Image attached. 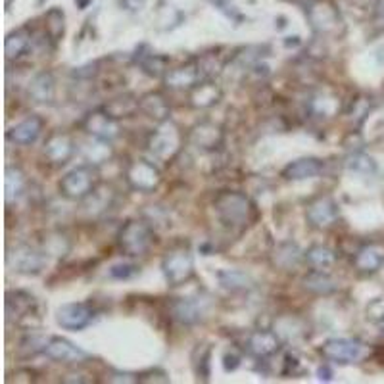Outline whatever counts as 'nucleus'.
I'll return each mask as SVG.
<instances>
[{
	"instance_id": "1",
	"label": "nucleus",
	"mask_w": 384,
	"mask_h": 384,
	"mask_svg": "<svg viewBox=\"0 0 384 384\" xmlns=\"http://www.w3.org/2000/svg\"><path fill=\"white\" fill-rule=\"evenodd\" d=\"M213 208L219 217V221L233 229H240L252 223L256 216V208L244 192L238 190H223L216 196Z\"/></svg>"
},
{
	"instance_id": "2",
	"label": "nucleus",
	"mask_w": 384,
	"mask_h": 384,
	"mask_svg": "<svg viewBox=\"0 0 384 384\" xmlns=\"http://www.w3.org/2000/svg\"><path fill=\"white\" fill-rule=\"evenodd\" d=\"M154 242V230L142 219H129L118 233V244L129 258L144 256Z\"/></svg>"
},
{
	"instance_id": "3",
	"label": "nucleus",
	"mask_w": 384,
	"mask_h": 384,
	"mask_svg": "<svg viewBox=\"0 0 384 384\" xmlns=\"http://www.w3.org/2000/svg\"><path fill=\"white\" fill-rule=\"evenodd\" d=\"M148 152L152 154L156 160L171 161L181 150V133L179 127L175 125L171 119L161 121L160 125L148 135L147 140Z\"/></svg>"
},
{
	"instance_id": "4",
	"label": "nucleus",
	"mask_w": 384,
	"mask_h": 384,
	"mask_svg": "<svg viewBox=\"0 0 384 384\" xmlns=\"http://www.w3.org/2000/svg\"><path fill=\"white\" fill-rule=\"evenodd\" d=\"M161 271L169 287H179L194 275V259L187 248L169 250L161 259Z\"/></svg>"
},
{
	"instance_id": "5",
	"label": "nucleus",
	"mask_w": 384,
	"mask_h": 384,
	"mask_svg": "<svg viewBox=\"0 0 384 384\" xmlns=\"http://www.w3.org/2000/svg\"><path fill=\"white\" fill-rule=\"evenodd\" d=\"M8 267L21 275H39L47 267V252H41L29 244H16L8 248Z\"/></svg>"
},
{
	"instance_id": "6",
	"label": "nucleus",
	"mask_w": 384,
	"mask_h": 384,
	"mask_svg": "<svg viewBox=\"0 0 384 384\" xmlns=\"http://www.w3.org/2000/svg\"><path fill=\"white\" fill-rule=\"evenodd\" d=\"M94 179H97V171L91 163L77 166L62 177L60 192L68 200H85L94 190Z\"/></svg>"
},
{
	"instance_id": "7",
	"label": "nucleus",
	"mask_w": 384,
	"mask_h": 384,
	"mask_svg": "<svg viewBox=\"0 0 384 384\" xmlns=\"http://www.w3.org/2000/svg\"><path fill=\"white\" fill-rule=\"evenodd\" d=\"M307 20L311 29L319 35H336L342 27V18L338 8L330 0H315L307 6Z\"/></svg>"
},
{
	"instance_id": "8",
	"label": "nucleus",
	"mask_w": 384,
	"mask_h": 384,
	"mask_svg": "<svg viewBox=\"0 0 384 384\" xmlns=\"http://www.w3.org/2000/svg\"><path fill=\"white\" fill-rule=\"evenodd\" d=\"M319 352L328 361L348 365L357 364L365 356V346L359 340H352V338H328L319 348Z\"/></svg>"
},
{
	"instance_id": "9",
	"label": "nucleus",
	"mask_w": 384,
	"mask_h": 384,
	"mask_svg": "<svg viewBox=\"0 0 384 384\" xmlns=\"http://www.w3.org/2000/svg\"><path fill=\"white\" fill-rule=\"evenodd\" d=\"M125 179L129 187L139 192H154L160 187V169L147 160H133L125 169Z\"/></svg>"
},
{
	"instance_id": "10",
	"label": "nucleus",
	"mask_w": 384,
	"mask_h": 384,
	"mask_svg": "<svg viewBox=\"0 0 384 384\" xmlns=\"http://www.w3.org/2000/svg\"><path fill=\"white\" fill-rule=\"evenodd\" d=\"M42 354L49 359H52V361L70 365L85 364V361L91 359L89 352H85L83 348H79L77 344H73L68 338H62V336H50Z\"/></svg>"
},
{
	"instance_id": "11",
	"label": "nucleus",
	"mask_w": 384,
	"mask_h": 384,
	"mask_svg": "<svg viewBox=\"0 0 384 384\" xmlns=\"http://www.w3.org/2000/svg\"><path fill=\"white\" fill-rule=\"evenodd\" d=\"M94 319V309L85 302H70L58 307L56 323L66 330H83Z\"/></svg>"
},
{
	"instance_id": "12",
	"label": "nucleus",
	"mask_w": 384,
	"mask_h": 384,
	"mask_svg": "<svg viewBox=\"0 0 384 384\" xmlns=\"http://www.w3.org/2000/svg\"><path fill=\"white\" fill-rule=\"evenodd\" d=\"M81 129L87 135H91L92 139L108 140V142H112L119 135L118 119H113L104 108L87 113L83 121H81Z\"/></svg>"
},
{
	"instance_id": "13",
	"label": "nucleus",
	"mask_w": 384,
	"mask_h": 384,
	"mask_svg": "<svg viewBox=\"0 0 384 384\" xmlns=\"http://www.w3.org/2000/svg\"><path fill=\"white\" fill-rule=\"evenodd\" d=\"M306 217L307 221L317 229H328L338 221L340 208L333 196H317L315 200L307 204Z\"/></svg>"
},
{
	"instance_id": "14",
	"label": "nucleus",
	"mask_w": 384,
	"mask_h": 384,
	"mask_svg": "<svg viewBox=\"0 0 384 384\" xmlns=\"http://www.w3.org/2000/svg\"><path fill=\"white\" fill-rule=\"evenodd\" d=\"M31 317L41 315L37 311V300L33 294L25 290H10L6 294V319L8 323H25Z\"/></svg>"
},
{
	"instance_id": "15",
	"label": "nucleus",
	"mask_w": 384,
	"mask_h": 384,
	"mask_svg": "<svg viewBox=\"0 0 384 384\" xmlns=\"http://www.w3.org/2000/svg\"><path fill=\"white\" fill-rule=\"evenodd\" d=\"M204 79L202 66H200V60H190V62L182 63V66H177L173 70H168V73L163 75V85L168 89H173V91H190L198 81Z\"/></svg>"
},
{
	"instance_id": "16",
	"label": "nucleus",
	"mask_w": 384,
	"mask_h": 384,
	"mask_svg": "<svg viewBox=\"0 0 384 384\" xmlns=\"http://www.w3.org/2000/svg\"><path fill=\"white\" fill-rule=\"evenodd\" d=\"M44 158L54 163V166H63L66 161L71 160V156L75 154V142L70 135L66 133H54L50 135L49 140L44 142L42 148Z\"/></svg>"
},
{
	"instance_id": "17",
	"label": "nucleus",
	"mask_w": 384,
	"mask_h": 384,
	"mask_svg": "<svg viewBox=\"0 0 384 384\" xmlns=\"http://www.w3.org/2000/svg\"><path fill=\"white\" fill-rule=\"evenodd\" d=\"M246 349L258 359L271 357L280 349V336L273 330H266V328L254 330L246 340Z\"/></svg>"
},
{
	"instance_id": "18",
	"label": "nucleus",
	"mask_w": 384,
	"mask_h": 384,
	"mask_svg": "<svg viewBox=\"0 0 384 384\" xmlns=\"http://www.w3.org/2000/svg\"><path fill=\"white\" fill-rule=\"evenodd\" d=\"M29 98L37 102V104H52L56 98V79L50 71H39L33 75V79L29 81L27 87Z\"/></svg>"
},
{
	"instance_id": "19",
	"label": "nucleus",
	"mask_w": 384,
	"mask_h": 384,
	"mask_svg": "<svg viewBox=\"0 0 384 384\" xmlns=\"http://www.w3.org/2000/svg\"><path fill=\"white\" fill-rule=\"evenodd\" d=\"M190 142L202 152H213L223 144V131L216 123L204 121L190 131Z\"/></svg>"
},
{
	"instance_id": "20",
	"label": "nucleus",
	"mask_w": 384,
	"mask_h": 384,
	"mask_svg": "<svg viewBox=\"0 0 384 384\" xmlns=\"http://www.w3.org/2000/svg\"><path fill=\"white\" fill-rule=\"evenodd\" d=\"M325 163L319 158H298L288 163L287 168L283 169V177L287 181H307V179H315L323 173Z\"/></svg>"
},
{
	"instance_id": "21",
	"label": "nucleus",
	"mask_w": 384,
	"mask_h": 384,
	"mask_svg": "<svg viewBox=\"0 0 384 384\" xmlns=\"http://www.w3.org/2000/svg\"><path fill=\"white\" fill-rule=\"evenodd\" d=\"M42 127H44V121L39 116H27V118L16 123L10 131H8V140H12L14 144H20V147H29L33 144L42 133Z\"/></svg>"
},
{
	"instance_id": "22",
	"label": "nucleus",
	"mask_w": 384,
	"mask_h": 384,
	"mask_svg": "<svg viewBox=\"0 0 384 384\" xmlns=\"http://www.w3.org/2000/svg\"><path fill=\"white\" fill-rule=\"evenodd\" d=\"M189 92L190 104L194 106V108H200V110L211 108V106H216L221 100V87L211 77L198 81Z\"/></svg>"
},
{
	"instance_id": "23",
	"label": "nucleus",
	"mask_w": 384,
	"mask_h": 384,
	"mask_svg": "<svg viewBox=\"0 0 384 384\" xmlns=\"http://www.w3.org/2000/svg\"><path fill=\"white\" fill-rule=\"evenodd\" d=\"M171 315L177 323L181 325H196L204 319V307L202 302H198L196 298H177L171 304Z\"/></svg>"
},
{
	"instance_id": "24",
	"label": "nucleus",
	"mask_w": 384,
	"mask_h": 384,
	"mask_svg": "<svg viewBox=\"0 0 384 384\" xmlns=\"http://www.w3.org/2000/svg\"><path fill=\"white\" fill-rule=\"evenodd\" d=\"M302 287L306 288L307 292L317 294V296H330V294L340 290L338 280L333 279L328 273L321 271V269H314V271L307 273L302 279Z\"/></svg>"
},
{
	"instance_id": "25",
	"label": "nucleus",
	"mask_w": 384,
	"mask_h": 384,
	"mask_svg": "<svg viewBox=\"0 0 384 384\" xmlns=\"http://www.w3.org/2000/svg\"><path fill=\"white\" fill-rule=\"evenodd\" d=\"M106 112L110 113L113 119H125L133 118L135 113L140 110V98H137L131 92H123V94H118V97L110 98L104 106Z\"/></svg>"
},
{
	"instance_id": "26",
	"label": "nucleus",
	"mask_w": 384,
	"mask_h": 384,
	"mask_svg": "<svg viewBox=\"0 0 384 384\" xmlns=\"http://www.w3.org/2000/svg\"><path fill=\"white\" fill-rule=\"evenodd\" d=\"M384 264V248L378 244H367L359 248L354 256V266L359 273H377Z\"/></svg>"
},
{
	"instance_id": "27",
	"label": "nucleus",
	"mask_w": 384,
	"mask_h": 384,
	"mask_svg": "<svg viewBox=\"0 0 384 384\" xmlns=\"http://www.w3.org/2000/svg\"><path fill=\"white\" fill-rule=\"evenodd\" d=\"M133 60L140 70L150 77H163L168 73V58L161 56V54H156L148 47H142L140 50H137Z\"/></svg>"
},
{
	"instance_id": "28",
	"label": "nucleus",
	"mask_w": 384,
	"mask_h": 384,
	"mask_svg": "<svg viewBox=\"0 0 384 384\" xmlns=\"http://www.w3.org/2000/svg\"><path fill=\"white\" fill-rule=\"evenodd\" d=\"M33 44V35L31 29L20 27L8 33L6 41H4V52H6L8 60H20L21 56H25Z\"/></svg>"
},
{
	"instance_id": "29",
	"label": "nucleus",
	"mask_w": 384,
	"mask_h": 384,
	"mask_svg": "<svg viewBox=\"0 0 384 384\" xmlns=\"http://www.w3.org/2000/svg\"><path fill=\"white\" fill-rule=\"evenodd\" d=\"M140 112L147 113L148 118L154 121H168L169 113H171V106H169L168 98L161 92H148L140 98Z\"/></svg>"
},
{
	"instance_id": "30",
	"label": "nucleus",
	"mask_w": 384,
	"mask_h": 384,
	"mask_svg": "<svg viewBox=\"0 0 384 384\" xmlns=\"http://www.w3.org/2000/svg\"><path fill=\"white\" fill-rule=\"evenodd\" d=\"M25 192V175L18 166H6L4 171V198L8 204L20 200Z\"/></svg>"
},
{
	"instance_id": "31",
	"label": "nucleus",
	"mask_w": 384,
	"mask_h": 384,
	"mask_svg": "<svg viewBox=\"0 0 384 384\" xmlns=\"http://www.w3.org/2000/svg\"><path fill=\"white\" fill-rule=\"evenodd\" d=\"M217 280L219 285L230 292H242V290H250L254 287V280L250 275H246L240 269H223V271H217Z\"/></svg>"
},
{
	"instance_id": "32",
	"label": "nucleus",
	"mask_w": 384,
	"mask_h": 384,
	"mask_svg": "<svg viewBox=\"0 0 384 384\" xmlns=\"http://www.w3.org/2000/svg\"><path fill=\"white\" fill-rule=\"evenodd\" d=\"M344 166L348 171L361 177H375L378 173L377 160L365 152H349V156L344 161Z\"/></svg>"
},
{
	"instance_id": "33",
	"label": "nucleus",
	"mask_w": 384,
	"mask_h": 384,
	"mask_svg": "<svg viewBox=\"0 0 384 384\" xmlns=\"http://www.w3.org/2000/svg\"><path fill=\"white\" fill-rule=\"evenodd\" d=\"M304 258H306L307 264L314 267V269H321V271H325L328 267L335 266L336 254L330 250L328 246L314 244L307 248V252L304 254Z\"/></svg>"
},
{
	"instance_id": "34",
	"label": "nucleus",
	"mask_w": 384,
	"mask_h": 384,
	"mask_svg": "<svg viewBox=\"0 0 384 384\" xmlns=\"http://www.w3.org/2000/svg\"><path fill=\"white\" fill-rule=\"evenodd\" d=\"M85 160L89 161L91 166H100V163H106L113 156L112 142L100 139H92V142H89L87 147L83 148Z\"/></svg>"
},
{
	"instance_id": "35",
	"label": "nucleus",
	"mask_w": 384,
	"mask_h": 384,
	"mask_svg": "<svg viewBox=\"0 0 384 384\" xmlns=\"http://www.w3.org/2000/svg\"><path fill=\"white\" fill-rule=\"evenodd\" d=\"M309 110L317 118H333V116L340 112V100L333 97V94H325V92L323 94H315L309 100Z\"/></svg>"
},
{
	"instance_id": "36",
	"label": "nucleus",
	"mask_w": 384,
	"mask_h": 384,
	"mask_svg": "<svg viewBox=\"0 0 384 384\" xmlns=\"http://www.w3.org/2000/svg\"><path fill=\"white\" fill-rule=\"evenodd\" d=\"M44 31L52 42H58L66 33V16L60 8H52L44 16Z\"/></svg>"
},
{
	"instance_id": "37",
	"label": "nucleus",
	"mask_w": 384,
	"mask_h": 384,
	"mask_svg": "<svg viewBox=\"0 0 384 384\" xmlns=\"http://www.w3.org/2000/svg\"><path fill=\"white\" fill-rule=\"evenodd\" d=\"M210 359H211V348L208 344H198L192 354V367H194L196 377L208 380L210 378Z\"/></svg>"
},
{
	"instance_id": "38",
	"label": "nucleus",
	"mask_w": 384,
	"mask_h": 384,
	"mask_svg": "<svg viewBox=\"0 0 384 384\" xmlns=\"http://www.w3.org/2000/svg\"><path fill=\"white\" fill-rule=\"evenodd\" d=\"M302 252L294 242H283V244L277 246V252H275V261L279 264L280 267L285 269H290V267H296L300 264Z\"/></svg>"
},
{
	"instance_id": "39",
	"label": "nucleus",
	"mask_w": 384,
	"mask_h": 384,
	"mask_svg": "<svg viewBox=\"0 0 384 384\" xmlns=\"http://www.w3.org/2000/svg\"><path fill=\"white\" fill-rule=\"evenodd\" d=\"M44 252L50 254V256H56V258H62L66 256L68 252H70V242H68V238L62 237V235H49V237L44 238Z\"/></svg>"
},
{
	"instance_id": "40",
	"label": "nucleus",
	"mask_w": 384,
	"mask_h": 384,
	"mask_svg": "<svg viewBox=\"0 0 384 384\" xmlns=\"http://www.w3.org/2000/svg\"><path fill=\"white\" fill-rule=\"evenodd\" d=\"M140 273V267L137 264H131V261H118V264H113L110 267V271L108 275L116 280H129L137 277Z\"/></svg>"
},
{
	"instance_id": "41",
	"label": "nucleus",
	"mask_w": 384,
	"mask_h": 384,
	"mask_svg": "<svg viewBox=\"0 0 384 384\" xmlns=\"http://www.w3.org/2000/svg\"><path fill=\"white\" fill-rule=\"evenodd\" d=\"M50 336H42V335H35V333H29L23 340H21V348L29 349L31 354H35V352H44V346L49 342Z\"/></svg>"
},
{
	"instance_id": "42",
	"label": "nucleus",
	"mask_w": 384,
	"mask_h": 384,
	"mask_svg": "<svg viewBox=\"0 0 384 384\" xmlns=\"http://www.w3.org/2000/svg\"><path fill=\"white\" fill-rule=\"evenodd\" d=\"M240 361H242V357L238 356L235 349H230V352H227L223 356V369L227 371V373H230V371H237L238 367H240Z\"/></svg>"
},
{
	"instance_id": "43",
	"label": "nucleus",
	"mask_w": 384,
	"mask_h": 384,
	"mask_svg": "<svg viewBox=\"0 0 384 384\" xmlns=\"http://www.w3.org/2000/svg\"><path fill=\"white\" fill-rule=\"evenodd\" d=\"M108 383H123V384H135L139 383V375H133V373H121V371H116L108 377Z\"/></svg>"
},
{
	"instance_id": "44",
	"label": "nucleus",
	"mask_w": 384,
	"mask_h": 384,
	"mask_svg": "<svg viewBox=\"0 0 384 384\" xmlns=\"http://www.w3.org/2000/svg\"><path fill=\"white\" fill-rule=\"evenodd\" d=\"M142 375H148V377H150L147 378L144 383H169V377L163 371H148V373H142Z\"/></svg>"
},
{
	"instance_id": "45",
	"label": "nucleus",
	"mask_w": 384,
	"mask_h": 384,
	"mask_svg": "<svg viewBox=\"0 0 384 384\" xmlns=\"http://www.w3.org/2000/svg\"><path fill=\"white\" fill-rule=\"evenodd\" d=\"M333 377H335V373H333V369H330V367H327V365H321V367L317 369V378H319V380L330 383V380H333Z\"/></svg>"
},
{
	"instance_id": "46",
	"label": "nucleus",
	"mask_w": 384,
	"mask_h": 384,
	"mask_svg": "<svg viewBox=\"0 0 384 384\" xmlns=\"http://www.w3.org/2000/svg\"><path fill=\"white\" fill-rule=\"evenodd\" d=\"M73 378L63 377V383H89V378H83V375H71Z\"/></svg>"
},
{
	"instance_id": "47",
	"label": "nucleus",
	"mask_w": 384,
	"mask_h": 384,
	"mask_svg": "<svg viewBox=\"0 0 384 384\" xmlns=\"http://www.w3.org/2000/svg\"><path fill=\"white\" fill-rule=\"evenodd\" d=\"M75 2H77V6L81 8V10H85V8H87V6H89V4H91L92 0H75Z\"/></svg>"
}]
</instances>
